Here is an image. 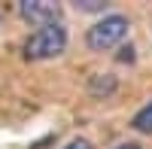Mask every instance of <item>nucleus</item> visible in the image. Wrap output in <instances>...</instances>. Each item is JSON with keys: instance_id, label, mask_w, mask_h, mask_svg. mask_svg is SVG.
<instances>
[{"instance_id": "f257e3e1", "label": "nucleus", "mask_w": 152, "mask_h": 149, "mask_svg": "<svg viewBox=\"0 0 152 149\" xmlns=\"http://www.w3.org/2000/svg\"><path fill=\"white\" fill-rule=\"evenodd\" d=\"M64 49H67V28L64 24H49V28H37L24 40V58L49 61V58H58Z\"/></svg>"}, {"instance_id": "f03ea898", "label": "nucleus", "mask_w": 152, "mask_h": 149, "mask_svg": "<svg viewBox=\"0 0 152 149\" xmlns=\"http://www.w3.org/2000/svg\"><path fill=\"white\" fill-rule=\"evenodd\" d=\"M128 31H131V24H128L125 15H107V18H100L94 28H88L85 43H88V49H94V52H107V49H116L119 43L128 40Z\"/></svg>"}, {"instance_id": "7ed1b4c3", "label": "nucleus", "mask_w": 152, "mask_h": 149, "mask_svg": "<svg viewBox=\"0 0 152 149\" xmlns=\"http://www.w3.org/2000/svg\"><path fill=\"white\" fill-rule=\"evenodd\" d=\"M18 15L28 24L49 28V24H58L61 9H58V3H52V0H21L18 3Z\"/></svg>"}, {"instance_id": "20e7f679", "label": "nucleus", "mask_w": 152, "mask_h": 149, "mask_svg": "<svg viewBox=\"0 0 152 149\" xmlns=\"http://www.w3.org/2000/svg\"><path fill=\"white\" fill-rule=\"evenodd\" d=\"M88 91H91L94 97H107V94H113V91H116V76H110V73H104V76H91Z\"/></svg>"}, {"instance_id": "39448f33", "label": "nucleus", "mask_w": 152, "mask_h": 149, "mask_svg": "<svg viewBox=\"0 0 152 149\" xmlns=\"http://www.w3.org/2000/svg\"><path fill=\"white\" fill-rule=\"evenodd\" d=\"M131 125H134V131H140V134H152V101L146 107H140V113L131 119Z\"/></svg>"}, {"instance_id": "423d86ee", "label": "nucleus", "mask_w": 152, "mask_h": 149, "mask_svg": "<svg viewBox=\"0 0 152 149\" xmlns=\"http://www.w3.org/2000/svg\"><path fill=\"white\" fill-rule=\"evenodd\" d=\"M73 6L79 9V12H104V9H110L107 0H76Z\"/></svg>"}, {"instance_id": "0eeeda50", "label": "nucleus", "mask_w": 152, "mask_h": 149, "mask_svg": "<svg viewBox=\"0 0 152 149\" xmlns=\"http://www.w3.org/2000/svg\"><path fill=\"white\" fill-rule=\"evenodd\" d=\"M64 149H91V143H88L85 137H76V140H70Z\"/></svg>"}, {"instance_id": "6e6552de", "label": "nucleus", "mask_w": 152, "mask_h": 149, "mask_svg": "<svg viewBox=\"0 0 152 149\" xmlns=\"http://www.w3.org/2000/svg\"><path fill=\"white\" fill-rule=\"evenodd\" d=\"M119 61H122V64H131V61H134V49H131V46H125L122 52H119Z\"/></svg>"}, {"instance_id": "1a4fd4ad", "label": "nucleus", "mask_w": 152, "mask_h": 149, "mask_svg": "<svg viewBox=\"0 0 152 149\" xmlns=\"http://www.w3.org/2000/svg\"><path fill=\"white\" fill-rule=\"evenodd\" d=\"M116 149H140L137 143H122V146H116Z\"/></svg>"}]
</instances>
